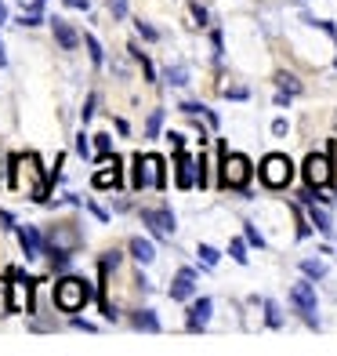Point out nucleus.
Wrapping results in <instances>:
<instances>
[{
  "label": "nucleus",
  "mask_w": 337,
  "mask_h": 356,
  "mask_svg": "<svg viewBox=\"0 0 337 356\" xmlns=\"http://www.w3.org/2000/svg\"><path fill=\"white\" fill-rule=\"evenodd\" d=\"M87 298H91V287L80 277H66V280H58V287H55V302H58L62 313H80L87 305Z\"/></svg>",
  "instance_id": "1"
},
{
  "label": "nucleus",
  "mask_w": 337,
  "mask_h": 356,
  "mask_svg": "<svg viewBox=\"0 0 337 356\" xmlns=\"http://www.w3.org/2000/svg\"><path fill=\"white\" fill-rule=\"evenodd\" d=\"M135 189H164V160L153 153L135 156Z\"/></svg>",
  "instance_id": "2"
},
{
  "label": "nucleus",
  "mask_w": 337,
  "mask_h": 356,
  "mask_svg": "<svg viewBox=\"0 0 337 356\" xmlns=\"http://www.w3.org/2000/svg\"><path fill=\"white\" fill-rule=\"evenodd\" d=\"M291 178H294V164H291V156H283V153H272L261 160V182L268 189H283V186H291Z\"/></svg>",
  "instance_id": "3"
},
{
  "label": "nucleus",
  "mask_w": 337,
  "mask_h": 356,
  "mask_svg": "<svg viewBox=\"0 0 337 356\" xmlns=\"http://www.w3.org/2000/svg\"><path fill=\"white\" fill-rule=\"evenodd\" d=\"M76 244H80V236H76V229H69V225H55V229L47 233V248H51L55 266H66L69 262V251Z\"/></svg>",
  "instance_id": "4"
},
{
  "label": "nucleus",
  "mask_w": 337,
  "mask_h": 356,
  "mask_svg": "<svg viewBox=\"0 0 337 356\" xmlns=\"http://www.w3.org/2000/svg\"><path fill=\"white\" fill-rule=\"evenodd\" d=\"M221 178H225V186L243 189V186H247V178H250V160H247L243 153H225Z\"/></svg>",
  "instance_id": "5"
},
{
  "label": "nucleus",
  "mask_w": 337,
  "mask_h": 356,
  "mask_svg": "<svg viewBox=\"0 0 337 356\" xmlns=\"http://www.w3.org/2000/svg\"><path fill=\"white\" fill-rule=\"evenodd\" d=\"M304 178H309V186H330V178H334V171H330V160L323 156V153H312L309 160H304Z\"/></svg>",
  "instance_id": "6"
},
{
  "label": "nucleus",
  "mask_w": 337,
  "mask_h": 356,
  "mask_svg": "<svg viewBox=\"0 0 337 356\" xmlns=\"http://www.w3.org/2000/svg\"><path fill=\"white\" fill-rule=\"evenodd\" d=\"M291 298H294V305H297V313L316 327L319 320H316V291H312V284H304V280L294 284V287H291Z\"/></svg>",
  "instance_id": "7"
},
{
  "label": "nucleus",
  "mask_w": 337,
  "mask_h": 356,
  "mask_svg": "<svg viewBox=\"0 0 337 356\" xmlns=\"http://www.w3.org/2000/svg\"><path fill=\"white\" fill-rule=\"evenodd\" d=\"M11 273H15V284H11V313L33 309V291H29V284L22 280V273H19V269H11Z\"/></svg>",
  "instance_id": "8"
},
{
  "label": "nucleus",
  "mask_w": 337,
  "mask_h": 356,
  "mask_svg": "<svg viewBox=\"0 0 337 356\" xmlns=\"http://www.w3.org/2000/svg\"><path fill=\"white\" fill-rule=\"evenodd\" d=\"M192 291H196V273L182 269L178 277H174V284H171V298L174 302H185V298H192Z\"/></svg>",
  "instance_id": "9"
},
{
  "label": "nucleus",
  "mask_w": 337,
  "mask_h": 356,
  "mask_svg": "<svg viewBox=\"0 0 337 356\" xmlns=\"http://www.w3.org/2000/svg\"><path fill=\"white\" fill-rule=\"evenodd\" d=\"M211 309H214L211 298H200L196 305H192L189 309V331H203V323L211 320Z\"/></svg>",
  "instance_id": "10"
},
{
  "label": "nucleus",
  "mask_w": 337,
  "mask_h": 356,
  "mask_svg": "<svg viewBox=\"0 0 337 356\" xmlns=\"http://www.w3.org/2000/svg\"><path fill=\"white\" fill-rule=\"evenodd\" d=\"M19 240H22V251H26L29 258H37L40 248H44V240H40V233L33 229V225H19Z\"/></svg>",
  "instance_id": "11"
},
{
  "label": "nucleus",
  "mask_w": 337,
  "mask_h": 356,
  "mask_svg": "<svg viewBox=\"0 0 337 356\" xmlns=\"http://www.w3.org/2000/svg\"><path fill=\"white\" fill-rule=\"evenodd\" d=\"M146 225H153L156 233H174V215L167 207H159V211H146Z\"/></svg>",
  "instance_id": "12"
},
{
  "label": "nucleus",
  "mask_w": 337,
  "mask_h": 356,
  "mask_svg": "<svg viewBox=\"0 0 337 356\" xmlns=\"http://www.w3.org/2000/svg\"><path fill=\"white\" fill-rule=\"evenodd\" d=\"M51 26H55V37H58V44L66 47V51H76V44H80V37H76V29H73L69 22H62V19H55Z\"/></svg>",
  "instance_id": "13"
},
{
  "label": "nucleus",
  "mask_w": 337,
  "mask_h": 356,
  "mask_svg": "<svg viewBox=\"0 0 337 356\" xmlns=\"http://www.w3.org/2000/svg\"><path fill=\"white\" fill-rule=\"evenodd\" d=\"M192 168H196V160H192L185 149H178V186L182 189H189L192 182H196V178H192Z\"/></svg>",
  "instance_id": "14"
},
{
  "label": "nucleus",
  "mask_w": 337,
  "mask_h": 356,
  "mask_svg": "<svg viewBox=\"0 0 337 356\" xmlns=\"http://www.w3.org/2000/svg\"><path fill=\"white\" fill-rule=\"evenodd\" d=\"M94 186H98V189L120 186V160H116V164H105V171H98V175H94Z\"/></svg>",
  "instance_id": "15"
},
{
  "label": "nucleus",
  "mask_w": 337,
  "mask_h": 356,
  "mask_svg": "<svg viewBox=\"0 0 337 356\" xmlns=\"http://www.w3.org/2000/svg\"><path fill=\"white\" fill-rule=\"evenodd\" d=\"M131 254L138 258V262H146V266H149L153 258H156V248L149 244L146 236H135V240H131Z\"/></svg>",
  "instance_id": "16"
},
{
  "label": "nucleus",
  "mask_w": 337,
  "mask_h": 356,
  "mask_svg": "<svg viewBox=\"0 0 337 356\" xmlns=\"http://www.w3.org/2000/svg\"><path fill=\"white\" fill-rule=\"evenodd\" d=\"M301 273H304V277H312V280H323V277H327V266L319 262V258H304Z\"/></svg>",
  "instance_id": "17"
},
{
  "label": "nucleus",
  "mask_w": 337,
  "mask_h": 356,
  "mask_svg": "<svg viewBox=\"0 0 337 356\" xmlns=\"http://www.w3.org/2000/svg\"><path fill=\"white\" fill-rule=\"evenodd\" d=\"M135 327H141V331H159V320L153 316V309H146V313L135 316Z\"/></svg>",
  "instance_id": "18"
},
{
  "label": "nucleus",
  "mask_w": 337,
  "mask_h": 356,
  "mask_svg": "<svg viewBox=\"0 0 337 356\" xmlns=\"http://www.w3.org/2000/svg\"><path fill=\"white\" fill-rule=\"evenodd\" d=\"M167 80H171L174 88H182V84H189V70L185 66H171L167 70Z\"/></svg>",
  "instance_id": "19"
},
{
  "label": "nucleus",
  "mask_w": 337,
  "mask_h": 356,
  "mask_svg": "<svg viewBox=\"0 0 337 356\" xmlns=\"http://www.w3.org/2000/svg\"><path fill=\"white\" fill-rule=\"evenodd\" d=\"M312 222L319 225V233H330L334 225H330V215L323 211V207H312Z\"/></svg>",
  "instance_id": "20"
},
{
  "label": "nucleus",
  "mask_w": 337,
  "mask_h": 356,
  "mask_svg": "<svg viewBox=\"0 0 337 356\" xmlns=\"http://www.w3.org/2000/svg\"><path fill=\"white\" fill-rule=\"evenodd\" d=\"M229 254L236 258V262H239V266H247V244H243V240H239V236H236V240H232V244H229Z\"/></svg>",
  "instance_id": "21"
},
{
  "label": "nucleus",
  "mask_w": 337,
  "mask_h": 356,
  "mask_svg": "<svg viewBox=\"0 0 337 356\" xmlns=\"http://www.w3.org/2000/svg\"><path fill=\"white\" fill-rule=\"evenodd\" d=\"M276 84H279L283 91H291V95H301V84H297L291 73H279V76H276Z\"/></svg>",
  "instance_id": "22"
},
{
  "label": "nucleus",
  "mask_w": 337,
  "mask_h": 356,
  "mask_svg": "<svg viewBox=\"0 0 337 356\" xmlns=\"http://www.w3.org/2000/svg\"><path fill=\"white\" fill-rule=\"evenodd\" d=\"M218 258H221V254H218L211 244H200V262H203V266H218Z\"/></svg>",
  "instance_id": "23"
},
{
  "label": "nucleus",
  "mask_w": 337,
  "mask_h": 356,
  "mask_svg": "<svg viewBox=\"0 0 337 356\" xmlns=\"http://www.w3.org/2000/svg\"><path fill=\"white\" fill-rule=\"evenodd\" d=\"M265 313H268V323H272V327H279V323H283L279 305H276V302H265Z\"/></svg>",
  "instance_id": "24"
},
{
  "label": "nucleus",
  "mask_w": 337,
  "mask_h": 356,
  "mask_svg": "<svg viewBox=\"0 0 337 356\" xmlns=\"http://www.w3.org/2000/svg\"><path fill=\"white\" fill-rule=\"evenodd\" d=\"M159 120H164V109H156L153 117H149V138H156V131H159Z\"/></svg>",
  "instance_id": "25"
},
{
  "label": "nucleus",
  "mask_w": 337,
  "mask_h": 356,
  "mask_svg": "<svg viewBox=\"0 0 337 356\" xmlns=\"http://www.w3.org/2000/svg\"><path fill=\"white\" fill-rule=\"evenodd\" d=\"M247 240H250V244H254V248H265V240H261V233H258V229H254V225H250V222H247Z\"/></svg>",
  "instance_id": "26"
},
{
  "label": "nucleus",
  "mask_w": 337,
  "mask_h": 356,
  "mask_svg": "<svg viewBox=\"0 0 337 356\" xmlns=\"http://www.w3.org/2000/svg\"><path fill=\"white\" fill-rule=\"evenodd\" d=\"M109 11L116 15V19H123V15H127V0H109Z\"/></svg>",
  "instance_id": "27"
},
{
  "label": "nucleus",
  "mask_w": 337,
  "mask_h": 356,
  "mask_svg": "<svg viewBox=\"0 0 337 356\" xmlns=\"http://www.w3.org/2000/svg\"><path fill=\"white\" fill-rule=\"evenodd\" d=\"M87 51H91V58H94V62H102V47H98V40H94L91 33H87Z\"/></svg>",
  "instance_id": "28"
},
{
  "label": "nucleus",
  "mask_w": 337,
  "mask_h": 356,
  "mask_svg": "<svg viewBox=\"0 0 337 356\" xmlns=\"http://www.w3.org/2000/svg\"><path fill=\"white\" fill-rule=\"evenodd\" d=\"M138 33H141V37H146V40H156V37H159V33H156V29L149 26V22H138Z\"/></svg>",
  "instance_id": "29"
},
{
  "label": "nucleus",
  "mask_w": 337,
  "mask_h": 356,
  "mask_svg": "<svg viewBox=\"0 0 337 356\" xmlns=\"http://www.w3.org/2000/svg\"><path fill=\"white\" fill-rule=\"evenodd\" d=\"M94 138H98V142H94V149H98V153H109V135H94Z\"/></svg>",
  "instance_id": "30"
},
{
  "label": "nucleus",
  "mask_w": 337,
  "mask_h": 356,
  "mask_svg": "<svg viewBox=\"0 0 337 356\" xmlns=\"http://www.w3.org/2000/svg\"><path fill=\"white\" fill-rule=\"evenodd\" d=\"M192 15H196V26H207V11L200 4H192Z\"/></svg>",
  "instance_id": "31"
},
{
  "label": "nucleus",
  "mask_w": 337,
  "mask_h": 356,
  "mask_svg": "<svg viewBox=\"0 0 337 356\" xmlns=\"http://www.w3.org/2000/svg\"><path fill=\"white\" fill-rule=\"evenodd\" d=\"M229 99H247V88H229Z\"/></svg>",
  "instance_id": "32"
},
{
  "label": "nucleus",
  "mask_w": 337,
  "mask_h": 356,
  "mask_svg": "<svg viewBox=\"0 0 337 356\" xmlns=\"http://www.w3.org/2000/svg\"><path fill=\"white\" fill-rule=\"evenodd\" d=\"M66 4H73V8H80V11H87V8H91L87 0H66Z\"/></svg>",
  "instance_id": "33"
},
{
  "label": "nucleus",
  "mask_w": 337,
  "mask_h": 356,
  "mask_svg": "<svg viewBox=\"0 0 337 356\" xmlns=\"http://www.w3.org/2000/svg\"><path fill=\"white\" fill-rule=\"evenodd\" d=\"M0 22H8V8L4 4H0Z\"/></svg>",
  "instance_id": "34"
},
{
  "label": "nucleus",
  "mask_w": 337,
  "mask_h": 356,
  "mask_svg": "<svg viewBox=\"0 0 337 356\" xmlns=\"http://www.w3.org/2000/svg\"><path fill=\"white\" fill-rule=\"evenodd\" d=\"M4 62H8V55H4V44H0V66H4Z\"/></svg>",
  "instance_id": "35"
},
{
  "label": "nucleus",
  "mask_w": 337,
  "mask_h": 356,
  "mask_svg": "<svg viewBox=\"0 0 337 356\" xmlns=\"http://www.w3.org/2000/svg\"><path fill=\"white\" fill-rule=\"evenodd\" d=\"M37 4H44V0H37Z\"/></svg>",
  "instance_id": "36"
}]
</instances>
